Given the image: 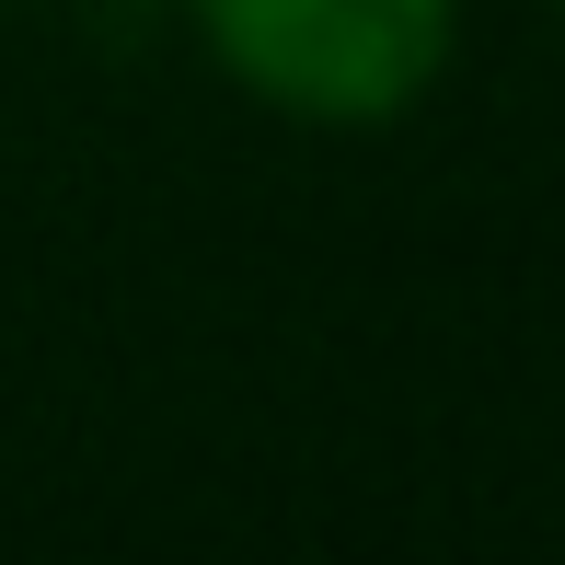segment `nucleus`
I'll list each match as a JSON object with an SVG mask.
<instances>
[{"instance_id":"obj_2","label":"nucleus","mask_w":565,"mask_h":565,"mask_svg":"<svg viewBox=\"0 0 565 565\" xmlns=\"http://www.w3.org/2000/svg\"><path fill=\"white\" fill-rule=\"evenodd\" d=\"M554 23H565V0H554Z\"/></svg>"},{"instance_id":"obj_1","label":"nucleus","mask_w":565,"mask_h":565,"mask_svg":"<svg viewBox=\"0 0 565 565\" xmlns=\"http://www.w3.org/2000/svg\"><path fill=\"white\" fill-rule=\"evenodd\" d=\"M209 70L277 127H404L461 58V0H185Z\"/></svg>"}]
</instances>
